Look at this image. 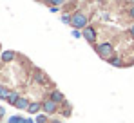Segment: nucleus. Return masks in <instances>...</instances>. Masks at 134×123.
<instances>
[{
    "label": "nucleus",
    "mask_w": 134,
    "mask_h": 123,
    "mask_svg": "<svg viewBox=\"0 0 134 123\" xmlns=\"http://www.w3.org/2000/svg\"><path fill=\"white\" fill-rule=\"evenodd\" d=\"M29 105H31V103H29V100H27V98H24V96H20V100L16 102V105H15V107H16V109H29Z\"/></svg>",
    "instance_id": "9"
},
{
    "label": "nucleus",
    "mask_w": 134,
    "mask_h": 123,
    "mask_svg": "<svg viewBox=\"0 0 134 123\" xmlns=\"http://www.w3.org/2000/svg\"><path fill=\"white\" fill-rule=\"evenodd\" d=\"M83 35H82V31H78V29H72V38H82Z\"/></svg>",
    "instance_id": "16"
},
{
    "label": "nucleus",
    "mask_w": 134,
    "mask_h": 123,
    "mask_svg": "<svg viewBox=\"0 0 134 123\" xmlns=\"http://www.w3.org/2000/svg\"><path fill=\"white\" fill-rule=\"evenodd\" d=\"M62 22H64V24H67V25H71V22H72V16H71L69 13H64V15H62Z\"/></svg>",
    "instance_id": "12"
},
{
    "label": "nucleus",
    "mask_w": 134,
    "mask_h": 123,
    "mask_svg": "<svg viewBox=\"0 0 134 123\" xmlns=\"http://www.w3.org/2000/svg\"><path fill=\"white\" fill-rule=\"evenodd\" d=\"M58 109H60V105L54 103V102H51L49 98H45L44 102H42V110H44V114H56Z\"/></svg>",
    "instance_id": "3"
},
{
    "label": "nucleus",
    "mask_w": 134,
    "mask_h": 123,
    "mask_svg": "<svg viewBox=\"0 0 134 123\" xmlns=\"http://www.w3.org/2000/svg\"><path fill=\"white\" fill-rule=\"evenodd\" d=\"M92 47H94V51L98 53L100 58H103V60H107V62L116 56V49H114L112 42H109V40L100 42V43H96V45H92Z\"/></svg>",
    "instance_id": "1"
},
{
    "label": "nucleus",
    "mask_w": 134,
    "mask_h": 123,
    "mask_svg": "<svg viewBox=\"0 0 134 123\" xmlns=\"http://www.w3.org/2000/svg\"><path fill=\"white\" fill-rule=\"evenodd\" d=\"M25 120L20 118V116H13V118H9V123H24Z\"/></svg>",
    "instance_id": "15"
},
{
    "label": "nucleus",
    "mask_w": 134,
    "mask_h": 123,
    "mask_svg": "<svg viewBox=\"0 0 134 123\" xmlns=\"http://www.w3.org/2000/svg\"><path fill=\"white\" fill-rule=\"evenodd\" d=\"M49 11H51V13H58L60 9H58V7H54V5H51V7H49Z\"/></svg>",
    "instance_id": "19"
},
{
    "label": "nucleus",
    "mask_w": 134,
    "mask_h": 123,
    "mask_svg": "<svg viewBox=\"0 0 134 123\" xmlns=\"http://www.w3.org/2000/svg\"><path fill=\"white\" fill-rule=\"evenodd\" d=\"M129 33H131V36L134 38V24H131V25H129Z\"/></svg>",
    "instance_id": "18"
},
{
    "label": "nucleus",
    "mask_w": 134,
    "mask_h": 123,
    "mask_svg": "<svg viewBox=\"0 0 134 123\" xmlns=\"http://www.w3.org/2000/svg\"><path fill=\"white\" fill-rule=\"evenodd\" d=\"M72 16V22H71V25H72V29H78V31H83L85 27H89L91 24V18L87 13H83V11H76V13H72L71 15Z\"/></svg>",
    "instance_id": "2"
},
{
    "label": "nucleus",
    "mask_w": 134,
    "mask_h": 123,
    "mask_svg": "<svg viewBox=\"0 0 134 123\" xmlns=\"http://www.w3.org/2000/svg\"><path fill=\"white\" fill-rule=\"evenodd\" d=\"M33 78H35V82H36V83H40V85H45V83H51V80H49V76H47L45 72H42L40 69H36V71H35Z\"/></svg>",
    "instance_id": "6"
},
{
    "label": "nucleus",
    "mask_w": 134,
    "mask_h": 123,
    "mask_svg": "<svg viewBox=\"0 0 134 123\" xmlns=\"http://www.w3.org/2000/svg\"><path fill=\"white\" fill-rule=\"evenodd\" d=\"M82 35H83V38L89 42V43H92V45H96V38H98V33H96V27H92V25H89V27H85L83 31H82Z\"/></svg>",
    "instance_id": "4"
},
{
    "label": "nucleus",
    "mask_w": 134,
    "mask_h": 123,
    "mask_svg": "<svg viewBox=\"0 0 134 123\" xmlns=\"http://www.w3.org/2000/svg\"><path fill=\"white\" fill-rule=\"evenodd\" d=\"M129 16H131V18L134 20V2L131 4V9H129Z\"/></svg>",
    "instance_id": "17"
},
{
    "label": "nucleus",
    "mask_w": 134,
    "mask_h": 123,
    "mask_svg": "<svg viewBox=\"0 0 134 123\" xmlns=\"http://www.w3.org/2000/svg\"><path fill=\"white\" fill-rule=\"evenodd\" d=\"M20 100V96H18V92H9V96H7V102L11 103V105H16V102Z\"/></svg>",
    "instance_id": "10"
},
{
    "label": "nucleus",
    "mask_w": 134,
    "mask_h": 123,
    "mask_svg": "<svg viewBox=\"0 0 134 123\" xmlns=\"http://www.w3.org/2000/svg\"><path fill=\"white\" fill-rule=\"evenodd\" d=\"M49 100L60 105V103L65 102V96H64V92H62V91H58V89H53V91L49 92Z\"/></svg>",
    "instance_id": "5"
},
{
    "label": "nucleus",
    "mask_w": 134,
    "mask_h": 123,
    "mask_svg": "<svg viewBox=\"0 0 134 123\" xmlns=\"http://www.w3.org/2000/svg\"><path fill=\"white\" fill-rule=\"evenodd\" d=\"M27 110H29L31 114H38V112L42 110V103H40V102H33L31 105H29V109H27Z\"/></svg>",
    "instance_id": "8"
},
{
    "label": "nucleus",
    "mask_w": 134,
    "mask_h": 123,
    "mask_svg": "<svg viewBox=\"0 0 134 123\" xmlns=\"http://www.w3.org/2000/svg\"><path fill=\"white\" fill-rule=\"evenodd\" d=\"M49 123H62L60 120H53V121H49Z\"/></svg>",
    "instance_id": "21"
},
{
    "label": "nucleus",
    "mask_w": 134,
    "mask_h": 123,
    "mask_svg": "<svg viewBox=\"0 0 134 123\" xmlns=\"http://www.w3.org/2000/svg\"><path fill=\"white\" fill-rule=\"evenodd\" d=\"M4 114H5V110H4V109L0 107V116H4Z\"/></svg>",
    "instance_id": "20"
},
{
    "label": "nucleus",
    "mask_w": 134,
    "mask_h": 123,
    "mask_svg": "<svg viewBox=\"0 0 134 123\" xmlns=\"http://www.w3.org/2000/svg\"><path fill=\"white\" fill-rule=\"evenodd\" d=\"M24 123H35V121H33V120H25Z\"/></svg>",
    "instance_id": "22"
},
{
    "label": "nucleus",
    "mask_w": 134,
    "mask_h": 123,
    "mask_svg": "<svg viewBox=\"0 0 134 123\" xmlns=\"http://www.w3.org/2000/svg\"><path fill=\"white\" fill-rule=\"evenodd\" d=\"M7 96H9V91H7L5 87H2V85H0V98L7 100Z\"/></svg>",
    "instance_id": "14"
},
{
    "label": "nucleus",
    "mask_w": 134,
    "mask_h": 123,
    "mask_svg": "<svg viewBox=\"0 0 134 123\" xmlns=\"http://www.w3.org/2000/svg\"><path fill=\"white\" fill-rule=\"evenodd\" d=\"M109 63H111L112 67H118V69H121V67H125V65H127V63L121 60L120 56H114V58H111V60H109Z\"/></svg>",
    "instance_id": "7"
},
{
    "label": "nucleus",
    "mask_w": 134,
    "mask_h": 123,
    "mask_svg": "<svg viewBox=\"0 0 134 123\" xmlns=\"http://www.w3.org/2000/svg\"><path fill=\"white\" fill-rule=\"evenodd\" d=\"M36 123H49L47 114H38V116H36Z\"/></svg>",
    "instance_id": "13"
},
{
    "label": "nucleus",
    "mask_w": 134,
    "mask_h": 123,
    "mask_svg": "<svg viewBox=\"0 0 134 123\" xmlns=\"http://www.w3.org/2000/svg\"><path fill=\"white\" fill-rule=\"evenodd\" d=\"M15 58V53L13 51H5V53H2V62H11Z\"/></svg>",
    "instance_id": "11"
}]
</instances>
